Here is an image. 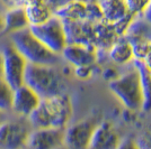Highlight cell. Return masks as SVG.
Returning <instances> with one entry per match:
<instances>
[{"label":"cell","instance_id":"obj_11","mask_svg":"<svg viewBox=\"0 0 151 149\" xmlns=\"http://www.w3.org/2000/svg\"><path fill=\"white\" fill-rule=\"evenodd\" d=\"M62 20V19H61ZM67 44H81L94 47L95 24L87 20H62Z\"/></svg>","mask_w":151,"mask_h":149},{"label":"cell","instance_id":"obj_4","mask_svg":"<svg viewBox=\"0 0 151 149\" xmlns=\"http://www.w3.org/2000/svg\"><path fill=\"white\" fill-rule=\"evenodd\" d=\"M9 36H10V44L29 64L55 65L60 60V55H57L52 53L50 50H47L32 34L29 27L17 33H14Z\"/></svg>","mask_w":151,"mask_h":149},{"label":"cell","instance_id":"obj_32","mask_svg":"<svg viewBox=\"0 0 151 149\" xmlns=\"http://www.w3.org/2000/svg\"><path fill=\"white\" fill-rule=\"evenodd\" d=\"M76 1H80V2H85V4H94V2H98V0H76Z\"/></svg>","mask_w":151,"mask_h":149},{"label":"cell","instance_id":"obj_31","mask_svg":"<svg viewBox=\"0 0 151 149\" xmlns=\"http://www.w3.org/2000/svg\"><path fill=\"white\" fill-rule=\"evenodd\" d=\"M2 62H4V60H2V53L0 52V79H2Z\"/></svg>","mask_w":151,"mask_h":149},{"label":"cell","instance_id":"obj_13","mask_svg":"<svg viewBox=\"0 0 151 149\" xmlns=\"http://www.w3.org/2000/svg\"><path fill=\"white\" fill-rule=\"evenodd\" d=\"M41 100L42 99L31 87L24 84L14 90L12 111L18 118L27 119L31 116L32 112L37 108Z\"/></svg>","mask_w":151,"mask_h":149},{"label":"cell","instance_id":"obj_24","mask_svg":"<svg viewBox=\"0 0 151 149\" xmlns=\"http://www.w3.org/2000/svg\"><path fill=\"white\" fill-rule=\"evenodd\" d=\"M133 52L134 58L142 61L147 67L151 70V42L133 46Z\"/></svg>","mask_w":151,"mask_h":149},{"label":"cell","instance_id":"obj_16","mask_svg":"<svg viewBox=\"0 0 151 149\" xmlns=\"http://www.w3.org/2000/svg\"><path fill=\"white\" fill-rule=\"evenodd\" d=\"M120 38L121 36L117 34L112 23L103 19L95 24L94 47L97 50L107 52Z\"/></svg>","mask_w":151,"mask_h":149},{"label":"cell","instance_id":"obj_34","mask_svg":"<svg viewBox=\"0 0 151 149\" xmlns=\"http://www.w3.org/2000/svg\"><path fill=\"white\" fill-rule=\"evenodd\" d=\"M149 71H150V74H151V70H149Z\"/></svg>","mask_w":151,"mask_h":149},{"label":"cell","instance_id":"obj_10","mask_svg":"<svg viewBox=\"0 0 151 149\" xmlns=\"http://www.w3.org/2000/svg\"><path fill=\"white\" fill-rule=\"evenodd\" d=\"M64 146V129H32L26 149H59Z\"/></svg>","mask_w":151,"mask_h":149},{"label":"cell","instance_id":"obj_22","mask_svg":"<svg viewBox=\"0 0 151 149\" xmlns=\"http://www.w3.org/2000/svg\"><path fill=\"white\" fill-rule=\"evenodd\" d=\"M145 113H147V118L140 127L137 136L133 138L138 149H151V111Z\"/></svg>","mask_w":151,"mask_h":149},{"label":"cell","instance_id":"obj_15","mask_svg":"<svg viewBox=\"0 0 151 149\" xmlns=\"http://www.w3.org/2000/svg\"><path fill=\"white\" fill-rule=\"evenodd\" d=\"M122 37L132 46L151 42V24L142 16H134Z\"/></svg>","mask_w":151,"mask_h":149},{"label":"cell","instance_id":"obj_20","mask_svg":"<svg viewBox=\"0 0 151 149\" xmlns=\"http://www.w3.org/2000/svg\"><path fill=\"white\" fill-rule=\"evenodd\" d=\"M134 66L138 68L141 82V90H142V112L151 111V74L149 68L147 67L145 63L140 60H133Z\"/></svg>","mask_w":151,"mask_h":149},{"label":"cell","instance_id":"obj_2","mask_svg":"<svg viewBox=\"0 0 151 149\" xmlns=\"http://www.w3.org/2000/svg\"><path fill=\"white\" fill-rule=\"evenodd\" d=\"M24 84L31 87L41 99L65 93V82L55 65L27 64Z\"/></svg>","mask_w":151,"mask_h":149},{"label":"cell","instance_id":"obj_7","mask_svg":"<svg viewBox=\"0 0 151 149\" xmlns=\"http://www.w3.org/2000/svg\"><path fill=\"white\" fill-rule=\"evenodd\" d=\"M2 53V80L13 90L24 85L27 61L16 50L12 44H8L1 50Z\"/></svg>","mask_w":151,"mask_h":149},{"label":"cell","instance_id":"obj_30","mask_svg":"<svg viewBox=\"0 0 151 149\" xmlns=\"http://www.w3.org/2000/svg\"><path fill=\"white\" fill-rule=\"evenodd\" d=\"M4 15H0V35L4 34Z\"/></svg>","mask_w":151,"mask_h":149},{"label":"cell","instance_id":"obj_14","mask_svg":"<svg viewBox=\"0 0 151 149\" xmlns=\"http://www.w3.org/2000/svg\"><path fill=\"white\" fill-rule=\"evenodd\" d=\"M60 56L73 67L91 66L97 64V50L81 44H67Z\"/></svg>","mask_w":151,"mask_h":149},{"label":"cell","instance_id":"obj_21","mask_svg":"<svg viewBox=\"0 0 151 149\" xmlns=\"http://www.w3.org/2000/svg\"><path fill=\"white\" fill-rule=\"evenodd\" d=\"M103 13V18L108 23H115L127 15L123 0H98L97 2Z\"/></svg>","mask_w":151,"mask_h":149},{"label":"cell","instance_id":"obj_25","mask_svg":"<svg viewBox=\"0 0 151 149\" xmlns=\"http://www.w3.org/2000/svg\"><path fill=\"white\" fill-rule=\"evenodd\" d=\"M123 1L127 13L132 16L142 15L151 2V0H123Z\"/></svg>","mask_w":151,"mask_h":149},{"label":"cell","instance_id":"obj_3","mask_svg":"<svg viewBox=\"0 0 151 149\" xmlns=\"http://www.w3.org/2000/svg\"><path fill=\"white\" fill-rule=\"evenodd\" d=\"M125 71L108 82L111 92L120 100V102L131 112H142V90L138 68L134 64L130 63L124 65Z\"/></svg>","mask_w":151,"mask_h":149},{"label":"cell","instance_id":"obj_18","mask_svg":"<svg viewBox=\"0 0 151 149\" xmlns=\"http://www.w3.org/2000/svg\"><path fill=\"white\" fill-rule=\"evenodd\" d=\"M4 34L12 35L29 27V21L27 19L26 13L22 5L10 8L4 15Z\"/></svg>","mask_w":151,"mask_h":149},{"label":"cell","instance_id":"obj_19","mask_svg":"<svg viewBox=\"0 0 151 149\" xmlns=\"http://www.w3.org/2000/svg\"><path fill=\"white\" fill-rule=\"evenodd\" d=\"M107 57L109 62L116 65L124 66L133 62L134 60V52L133 46L126 39L121 37L113 46L107 50Z\"/></svg>","mask_w":151,"mask_h":149},{"label":"cell","instance_id":"obj_28","mask_svg":"<svg viewBox=\"0 0 151 149\" xmlns=\"http://www.w3.org/2000/svg\"><path fill=\"white\" fill-rule=\"evenodd\" d=\"M117 149H138V147H137V145L134 143L133 138H127V139L122 140L120 147Z\"/></svg>","mask_w":151,"mask_h":149},{"label":"cell","instance_id":"obj_5","mask_svg":"<svg viewBox=\"0 0 151 149\" xmlns=\"http://www.w3.org/2000/svg\"><path fill=\"white\" fill-rule=\"evenodd\" d=\"M29 31L47 50L57 55L61 54L67 45L63 23L55 15L40 25L29 26Z\"/></svg>","mask_w":151,"mask_h":149},{"label":"cell","instance_id":"obj_9","mask_svg":"<svg viewBox=\"0 0 151 149\" xmlns=\"http://www.w3.org/2000/svg\"><path fill=\"white\" fill-rule=\"evenodd\" d=\"M62 20H87V21H99L103 20V13L97 2L85 4L80 1L71 0L62 8L54 13Z\"/></svg>","mask_w":151,"mask_h":149},{"label":"cell","instance_id":"obj_17","mask_svg":"<svg viewBox=\"0 0 151 149\" xmlns=\"http://www.w3.org/2000/svg\"><path fill=\"white\" fill-rule=\"evenodd\" d=\"M20 5L25 10L29 26L40 25L54 15L44 0H22Z\"/></svg>","mask_w":151,"mask_h":149},{"label":"cell","instance_id":"obj_8","mask_svg":"<svg viewBox=\"0 0 151 149\" xmlns=\"http://www.w3.org/2000/svg\"><path fill=\"white\" fill-rule=\"evenodd\" d=\"M101 121L98 114L69 124L64 129V146L68 149H87L97 124Z\"/></svg>","mask_w":151,"mask_h":149},{"label":"cell","instance_id":"obj_6","mask_svg":"<svg viewBox=\"0 0 151 149\" xmlns=\"http://www.w3.org/2000/svg\"><path fill=\"white\" fill-rule=\"evenodd\" d=\"M31 131L27 119H6L0 124V149H26Z\"/></svg>","mask_w":151,"mask_h":149},{"label":"cell","instance_id":"obj_27","mask_svg":"<svg viewBox=\"0 0 151 149\" xmlns=\"http://www.w3.org/2000/svg\"><path fill=\"white\" fill-rule=\"evenodd\" d=\"M44 1L46 2V5L49 6V8L52 10V13H54L60 8H62L64 5H67L69 1H71V0H44Z\"/></svg>","mask_w":151,"mask_h":149},{"label":"cell","instance_id":"obj_12","mask_svg":"<svg viewBox=\"0 0 151 149\" xmlns=\"http://www.w3.org/2000/svg\"><path fill=\"white\" fill-rule=\"evenodd\" d=\"M122 140L113 124L107 120H101L95 129L87 149H117Z\"/></svg>","mask_w":151,"mask_h":149},{"label":"cell","instance_id":"obj_33","mask_svg":"<svg viewBox=\"0 0 151 149\" xmlns=\"http://www.w3.org/2000/svg\"><path fill=\"white\" fill-rule=\"evenodd\" d=\"M5 120H6V117H5V112L0 111V124L2 123Z\"/></svg>","mask_w":151,"mask_h":149},{"label":"cell","instance_id":"obj_29","mask_svg":"<svg viewBox=\"0 0 151 149\" xmlns=\"http://www.w3.org/2000/svg\"><path fill=\"white\" fill-rule=\"evenodd\" d=\"M142 16L151 24V2H150V5L148 6V8L145 10V13H142Z\"/></svg>","mask_w":151,"mask_h":149},{"label":"cell","instance_id":"obj_1","mask_svg":"<svg viewBox=\"0 0 151 149\" xmlns=\"http://www.w3.org/2000/svg\"><path fill=\"white\" fill-rule=\"evenodd\" d=\"M72 102L67 93L42 99L37 108L31 113L27 121L32 129L57 128L65 129L72 118Z\"/></svg>","mask_w":151,"mask_h":149},{"label":"cell","instance_id":"obj_23","mask_svg":"<svg viewBox=\"0 0 151 149\" xmlns=\"http://www.w3.org/2000/svg\"><path fill=\"white\" fill-rule=\"evenodd\" d=\"M14 90L2 79H0V111H12Z\"/></svg>","mask_w":151,"mask_h":149},{"label":"cell","instance_id":"obj_26","mask_svg":"<svg viewBox=\"0 0 151 149\" xmlns=\"http://www.w3.org/2000/svg\"><path fill=\"white\" fill-rule=\"evenodd\" d=\"M94 66H79L75 67V75L80 80H87L91 75L94 74Z\"/></svg>","mask_w":151,"mask_h":149}]
</instances>
